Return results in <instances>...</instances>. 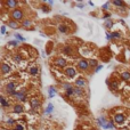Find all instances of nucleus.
Segmentation results:
<instances>
[{"instance_id":"nucleus-6","label":"nucleus","mask_w":130,"mask_h":130,"mask_svg":"<svg viewBox=\"0 0 130 130\" xmlns=\"http://www.w3.org/2000/svg\"><path fill=\"white\" fill-rule=\"evenodd\" d=\"M10 66H9L8 64H6V63H2V65H1V73H2V75H7V74L10 73Z\"/></svg>"},{"instance_id":"nucleus-33","label":"nucleus","mask_w":130,"mask_h":130,"mask_svg":"<svg viewBox=\"0 0 130 130\" xmlns=\"http://www.w3.org/2000/svg\"><path fill=\"white\" fill-rule=\"evenodd\" d=\"M15 130H24V127H23V126H21V125H17L16 128H15Z\"/></svg>"},{"instance_id":"nucleus-31","label":"nucleus","mask_w":130,"mask_h":130,"mask_svg":"<svg viewBox=\"0 0 130 130\" xmlns=\"http://www.w3.org/2000/svg\"><path fill=\"white\" fill-rule=\"evenodd\" d=\"M112 25H113V23H112L111 21H106L105 22V26L106 27H112Z\"/></svg>"},{"instance_id":"nucleus-35","label":"nucleus","mask_w":130,"mask_h":130,"mask_svg":"<svg viewBox=\"0 0 130 130\" xmlns=\"http://www.w3.org/2000/svg\"><path fill=\"white\" fill-rule=\"evenodd\" d=\"M9 45H10V46H16L17 42H16V41H10V42H8V46H9Z\"/></svg>"},{"instance_id":"nucleus-14","label":"nucleus","mask_w":130,"mask_h":130,"mask_svg":"<svg viewBox=\"0 0 130 130\" xmlns=\"http://www.w3.org/2000/svg\"><path fill=\"white\" fill-rule=\"evenodd\" d=\"M14 112H15V113H22V112H23V106L18 105V104L15 105L14 106Z\"/></svg>"},{"instance_id":"nucleus-15","label":"nucleus","mask_w":130,"mask_h":130,"mask_svg":"<svg viewBox=\"0 0 130 130\" xmlns=\"http://www.w3.org/2000/svg\"><path fill=\"white\" fill-rule=\"evenodd\" d=\"M65 95L67 96V97H71V96L75 95V91H74V88H71V89L66 90V91H65Z\"/></svg>"},{"instance_id":"nucleus-4","label":"nucleus","mask_w":130,"mask_h":130,"mask_svg":"<svg viewBox=\"0 0 130 130\" xmlns=\"http://www.w3.org/2000/svg\"><path fill=\"white\" fill-rule=\"evenodd\" d=\"M126 121V117L123 114H115V117H114V122L118 123V125H123Z\"/></svg>"},{"instance_id":"nucleus-32","label":"nucleus","mask_w":130,"mask_h":130,"mask_svg":"<svg viewBox=\"0 0 130 130\" xmlns=\"http://www.w3.org/2000/svg\"><path fill=\"white\" fill-rule=\"evenodd\" d=\"M89 65L90 66H96V65H97V62H96L95 60H92V61H90L89 62Z\"/></svg>"},{"instance_id":"nucleus-25","label":"nucleus","mask_w":130,"mask_h":130,"mask_svg":"<svg viewBox=\"0 0 130 130\" xmlns=\"http://www.w3.org/2000/svg\"><path fill=\"white\" fill-rule=\"evenodd\" d=\"M63 88H64L65 90H68V89H71V88H73V87L71 86L70 83H64L63 84Z\"/></svg>"},{"instance_id":"nucleus-18","label":"nucleus","mask_w":130,"mask_h":130,"mask_svg":"<svg viewBox=\"0 0 130 130\" xmlns=\"http://www.w3.org/2000/svg\"><path fill=\"white\" fill-rule=\"evenodd\" d=\"M58 30H60V32H62V33H66L68 31V29H67L66 25H60V26H58Z\"/></svg>"},{"instance_id":"nucleus-11","label":"nucleus","mask_w":130,"mask_h":130,"mask_svg":"<svg viewBox=\"0 0 130 130\" xmlns=\"http://www.w3.org/2000/svg\"><path fill=\"white\" fill-rule=\"evenodd\" d=\"M86 80H84V79H82V78H80V79H78V80H76L75 81V86L76 87H79V88H83L84 86H86Z\"/></svg>"},{"instance_id":"nucleus-23","label":"nucleus","mask_w":130,"mask_h":130,"mask_svg":"<svg viewBox=\"0 0 130 130\" xmlns=\"http://www.w3.org/2000/svg\"><path fill=\"white\" fill-rule=\"evenodd\" d=\"M53 110H54V106H53V104H48V106H47V108H46V113L47 114L52 113Z\"/></svg>"},{"instance_id":"nucleus-29","label":"nucleus","mask_w":130,"mask_h":130,"mask_svg":"<svg viewBox=\"0 0 130 130\" xmlns=\"http://www.w3.org/2000/svg\"><path fill=\"white\" fill-rule=\"evenodd\" d=\"M111 35H112V38H120L119 32H113V33H111Z\"/></svg>"},{"instance_id":"nucleus-3","label":"nucleus","mask_w":130,"mask_h":130,"mask_svg":"<svg viewBox=\"0 0 130 130\" xmlns=\"http://www.w3.org/2000/svg\"><path fill=\"white\" fill-rule=\"evenodd\" d=\"M16 83L14 81H10V82H8L7 83V86H6V91H7V94H9L10 95L11 92H14V91H16Z\"/></svg>"},{"instance_id":"nucleus-20","label":"nucleus","mask_w":130,"mask_h":130,"mask_svg":"<svg viewBox=\"0 0 130 130\" xmlns=\"http://www.w3.org/2000/svg\"><path fill=\"white\" fill-rule=\"evenodd\" d=\"M8 25L11 27V29H17V27H18V24H17L16 22H14V21H9Z\"/></svg>"},{"instance_id":"nucleus-19","label":"nucleus","mask_w":130,"mask_h":130,"mask_svg":"<svg viewBox=\"0 0 130 130\" xmlns=\"http://www.w3.org/2000/svg\"><path fill=\"white\" fill-rule=\"evenodd\" d=\"M7 6H8V7H15V6H17L18 5V2H17V1H13V0H9V1H7Z\"/></svg>"},{"instance_id":"nucleus-27","label":"nucleus","mask_w":130,"mask_h":130,"mask_svg":"<svg viewBox=\"0 0 130 130\" xmlns=\"http://www.w3.org/2000/svg\"><path fill=\"white\" fill-rule=\"evenodd\" d=\"M7 125H9V126L15 125V120L11 119V118H10V119H8V120H7Z\"/></svg>"},{"instance_id":"nucleus-1","label":"nucleus","mask_w":130,"mask_h":130,"mask_svg":"<svg viewBox=\"0 0 130 130\" xmlns=\"http://www.w3.org/2000/svg\"><path fill=\"white\" fill-rule=\"evenodd\" d=\"M11 17H13L14 21H21V19L23 18V11L18 8L14 9L13 13H11Z\"/></svg>"},{"instance_id":"nucleus-13","label":"nucleus","mask_w":130,"mask_h":130,"mask_svg":"<svg viewBox=\"0 0 130 130\" xmlns=\"http://www.w3.org/2000/svg\"><path fill=\"white\" fill-rule=\"evenodd\" d=\"M0 102H1V106H2V107H8V106L10 105V103H9L8 100L6 99L3 96H1V98H0Z\"/></svg>"},{"instance_id":"nucleus-39","label":"nucleus","mask_w":130,"mask_h":130,"mask_svg":"<svg viewBox=\"0 0 130 130\" xmlns=\"http://www.w3.org/2000/svg\"><path fill=\"white\" fill-rule=\"evenodd\" d=\"M129 127H130V125H129Z\"/></svg>"},{"instance_id":"nucleus-37","label":"nucleus","mask_w":130,"mask_h":130,"mask_svg":"<svg viewBox=\"0 0 130 130\" xmlns=\"http://www.w3.org/2000/svg\"><path fill=\"white\" fill-rule=\"evenodd\" d=\"M1 33H2V34H5V33H6V26L1 27Z\"/></svg>"},{"instance_id":"nucleus-22","label":"nucleus","mask_w":130,"mask_h":130,"mask_svg":"<svg viewBox=\"0 0 130 130\" xmlns=\"http://www.w3.org/2000/svg\"><path fill=\"white\" fill-rule=\"evenodd\" d=\"M121 75H122V79H123V80H129L130 79V73L129 72H123Z\"/></svg>"},{"instance_id":"nucleus-30","label":"nucleus","mask_w":130,"mask_h":130,"mask_svg":"<svg viewBox=\"0 0 130 130\" xmlns=\"http://www.w3.org/2000/svg\"><path fill=\"white\" fill-rule=\"evenodd\" d=\"M118 86H119V82H117V81H114L113 83H111V87L113 88V89H117Z\"/></svg>"},{"instance_id":"nucleus-28","label":"nucleus","mask_w":130,"mask_h":130,"mask_svg":"<svg viewBox=\"0 0 130 130\" xmlns=\"http://www.w3.org/2000/svg\"><path fill=\"white\" fill-rule=\"evenodd\" d=\"M15 38L17 39V40H21V41H25V38H23L21 34H15Z\"/></svg>"},{"instance_id":"nucleus-16","label":"nucleus","mask_w":130,"mask_h":130,"mask_svg":"<svg viewBox=\"0 0 130 130\" xmlns=\"http://www.w3.org/2000/svg\"><path fill=\"white\" fill-rule=\"evenodd\" d=\"M74 91H75V95H78V96H82V95H83V90H82V88L75 87V88H74Z\"/></svg>"},{"instance_id":"nucleus-26","label":"nucleus","mask_w":130,"mask_h":130,"mask_svg":"<svg viewBox=\"0 0 130 130\" xmlns=\"http://www.w3.org/2000/svg\"><path fill=\"white\" fill-rule=\"evenodd\" d=\"M31 25V21L30 19H25L24 22H23V26H30Z\"/></svg>"},{"instance_id":"nucleus-7","label":"nucleus","mask_w":130,"mask_h":130,"mask_svg":"<svg viewBox=\"0 0 130 130\" xmlns=\"http://www.w3.org/2000/svg\"><path fill=\"white\" fill-rule=\"evenodd\" d=\"M54 64L56 65V66H60V67H64L65 65H66V60L62 58V57H58V58H56V60L54 61Z\"/></svg>"},{"instance_id":"nucleus-2","label":"nucleus","mask_w":130,"mask_h":130,"mask_svg":"<svg viewBox=\"0 0 130 130\" xmlns=\"http://www.w3.org/2000/svg\"><path fill=\"white\" fill-rule=\"evenodd\" d=\"M65 75H67L68 78H74L76 75V70L73 67V66H70V67H66L64 70Z\"/></svg>"},{"instance_id":"nucleus-38","label":"nucleus","mask_w":130,"mask_h":130,"mask_svg":"<svg viewBox=\"0 0 130 130\" xmlns=\"http://www.w3.org/2000/svg\"><path fill=\"white\" fill-rule=\"evenodd\" d=\"M108 16H110V14H105V16H104V18H107Z\"/></svg>"},{"instance_id":"nucleus-21","label":"nucleus","mask_w":130,"mask_h":130,"mask_svg":"<svg viewBox=\"0 0 130 130\" xmlns=\"http://www.w3.org/2000/svg\"><path fill=\"white\" fill-rule=\"evenodd\" d=\"M14 61L16 63H21L22 62V56L19 54H16V55H14Z\"/></svg>"},{"instance_id":"nucleus-12","label":"nucleus","mask_w":130,"mask_h":130,"mask_svg":"<svg viewBox=\"0 0 130 130\" xmlns=\"http://www.w3.org/2000/svg\"><path fill=\"white\" fill-rule=\"evenodd\" d=\"M39 105H40V102H39V99H37V98H33V99H31V106H32L33 110H37V108L39 107Z\"/></svg>"},{"instance_id":"nucleus-10","label":"nucleus","mask_w":130,"mask_h":130,"mask_svg":"<svg viewBox=\"0 0 130 130\" xmlns=\"http://www.w3.org/2000/svg\"><path fill=\"white\" fill-rule=\"evenodd\" d=\"M16 97L18 98L19 100H22V102H25L26 100V94H25V90H21V91L17 92Z\"/></svg>"},{"instance_id":"nucleus-34","label":"nucleus","mask_w":130,"mask_h":130,"mask_svg":"<svg viewBox=\"0 0 130 130\" xmlns=\"http://www.w3.org/2000/svg\"><path fill=\"white\" fill-rule=\"evenodd\" d=\"M64 52L66 53V54H71V49H70V47H65V48H64Z\"/></svg>"},{"instance_id":"nucleus-9","label":"nucleus","mask_w":130,"mask_h":130,"mask_svg":"<svg viewBox=\"0 0 130 130\" xmlns=\"http://www.w3.org/2000/svg\"><path fill=\"white\" fill-rule=\"evenodd\" d=\"M98 123H99L100 126L103 128H105V129H108V121H106V119L104 117H100L98 118Z\"/></svg>"},{"instance_id":"nucleus-36","label":"nucleus","mask_w":130,"mask_h":130,"mask_svg":"<svg viewBox=\"0 0 130 130\" xmlns=\"http://www.w3.org/2000/svg\"><path fill=\"white\" fill-rule=\"evenodd\" d=\"M102 68H103V65H98L97 67H96V72H98V71L102 70Z\"/></svg>"},{"instance_id":"nucleus-17","label":"nucleus","mask_w":130,"mask_h":130,"mask_svg":"<svg viewBox=\"0 0 130 130\" xmlns=\"http://www.w3.org/2000/svg\"><path fill=\"white\" fill-rule=\"evenodd\" d=\"M49 97L52 98V97H54L55 95H56V89H55L54 87H50V88H49Z\"/></svg>"},{"instance_id":"nucleus-5","label":"nucleus","mask_w":130,"mask_h":130,"mask_svg":"<svg viewBox=\"0 0 130 130\" xmlns=\"http://www.w3.org/2000/svg\"><path fill=\"white\" fill-rule=\"evenodd\" d=\"M90 65H89V63L87 62L86 60H81V61H79V63H78V67L80 68V70H82V71H86V70H88V67H89Z\"/></svg>"},{"instance_id":"nucleus-24","label":"nucleus","mask_w":130,"mask_h":130,"mask_svg":"<svg viewBox=\"0 0 130 130\" xmlns=\"http://www.w3.org/2000/svg\"><path fill=\"white\" fill-rule=\"evenodd\" d=\"M113 5L115 6H121V7H125V3H123V1H121V0H115V1H113Z\"/></svg>"},{"instance_id":"nucleus-8","label":"nucleus","mask_w":130,"mask_h":130,"mask_svg":"<svg viewBox=\"0 0 130 130\" xmlns=\"http://www.w3.org/2000/svg\"><path fill=\"white\" fill-rule=\"evenodd\" d=\"M29 73L31 74V75H38L39 73V68L37 65H31L30 67H29Z\"/></svg>"}]
</instances>
